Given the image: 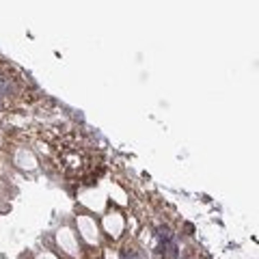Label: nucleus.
Segmentation results:
<instances>
[{
	"label": "nucleus",
	"instance_id": "1",
	"mask_svg": "<svg viewBox=\"0 0 259 259\" xmlns=\"http://www.w3.org/2000/svg\"><path fill=\"white\" fill-rule=\"evenodd\" d=\"M160 235H162L164 240H168V238H171V229H168L166 225H164V227H160Z\"/></svg>",
	"mask_w": 259,
	"mask_h": 259
}]
</instances>
